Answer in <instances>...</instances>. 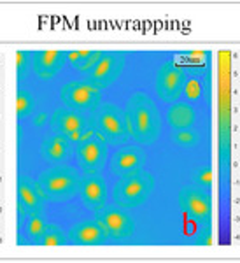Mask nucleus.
Instances as JSON below:
<instances>
[{"mask_svg": "<svg viewBox=\"0 0 240 263\" xmlns=\"http://www.w3.org/2000/svg\"><path fill=\"white\" fill-rule=\"evenodd\" d=\"M91 93H93V88L86 86V84H81V86L74 88L72 93H70V97H72V100L75 102V104L84 105V104H88V102H90Z\"/></svg>", "mask_w": 240, "mask_h": 263, "instance_id": "nucleus-1", "label": "nucleus"}, {"mask_svg": "<svg viewBox=\"0 0 240 263\" xmlns=\"http://www.w3.org/2000/svg\"><path fill=\"white\" fill-rule=\"evenodd\" d=\"M79 128H81V121L75 114H69L67 118H63V130L72 139H79Z\"/></svg>", "mask_w": 240, "mask_h": 263, "instance_id": "nucleus-2", "label": "nucleus"}, {"mask_svg": "<svg viewBox=\"0 0 240 263\" xmlns=\"http://www.w3.org/2000/svg\"><path fill=\"white\" fill-rule=\"evenodd\" d=\"M105 227L109 228V230H112V232H119V230H123V227H125V218L121 216L119 213H111V214H107L105 216Z\"/></svg>", "mask_w": 240, "mask_h": 263, "instance_id": "nucleus-3", "label": "nucleus"}, {"mask_svg": "<svg viewBox=\"0 0 240 263\" xmlns=\"http://www.w3.org/2000/svg\"><path fill=\"white\" fill-rule=\"evenodd\" d=\"M81 156H83V160L86 163H95L96 160H98V156H100L98 146H96V144H93V142L86 144V146L83 147V151H81Z\"/></svg>", "mask_w": 240, "mask_h": 263, "instance_id": "nucleus-4", "label": "nucleus"}, {"mask_svg": "<svg viewBox=\"0 0 240 263\" xmlns=\"http://www.w3.org/2000/svg\"><path fill=\"white\" fill-rule=\"evenodd\" d=\"M100 232L96 227H91V224H88V227H83L81 230H79V240L81 242H95L96 239H98Z\"/></svg>", "mask_w": 240, "mask_h": 263, "instance_id": "nucleus-5", "label": "nucleus"}, {"mask_svg": "<svg viewBox=\"0 0 240 263\" xmlns=\"http://www.w3.org/2000/svg\"><path fill=\"white\" fill-rule=\"evenodd\" d=\"M84 195H86L88 200L91 202H96L102 198V184L100 182H88L86 184V190H84Z\"/></svg>", "mask_w": 240, "mask_h": 263, "instance_id": "nucleus-6", "label": "nucleus"}, {"mask_svg": "<svg viewBox=\"0 0 240 263\" xmlns=\"http://www.w3.org/2000/svg\"><path fill=\"white\" fill-rule=\"evenodd\" d=\"M102 126L109 134H119L121 132V125H119V121H117V118L111 116V114H105L102 118Z\"/></svg>", "mask_w": 240, "mask_h": 263, "instance_id": "nucleus-7", "label": "nucleus"}, {"mask_svg": "<svg viewBox=\"0 0 240 263\" xmlns=\"http://www.w3.org/2000/svg\"><path fill=\"white\" fill-rule=\"evenodd\" d=\"M69 177L65 176H58V177H53V179L48 181V188L51 192H63L65 188H69Z\"/></svg>", "mask_w": 240, "mask_h": 263, "instance_id": "nucleus-8", "label": "nucleus"}, {"mask_svg": "<svg viewBox=\"0 0 240 263\" xmlns=\"http://www.w3.org/2000/svg\"><path fill=\"white\" fill-rule=\"evenodd\" d=\"M141 192H142V182L137 181V179L135 181H130L128 184L125 186V195H126V197H130V198L137 197V195L141 193Z\"/></svg>", "mask_w": 240, "mask_h": 263, "instance_id": "nucleus-9", "label": "nucleus"}, {"mask_svg": "<svg viewBox=\"0 0 240 263\" xmlns=\"http://www.w3.org/2000/svg\"><path fill=\"white\" fill-rule=\"evenodd\" d=\"M109 69H111V60H102L98 63V65L95 67V70H93V76H96V78H104L105 74L109 72Z\"/></svg>", "mask_w": 240, "mask_h": 263, "instance_id": "nucleus-10", "label": "nucleus"}, {"mask_svg": "<svg viewBox=\"0 0 240 263\" xmlns=\"http://www.w3.org/2000/svg\"><path fill=\"white\" fill-rule=\"evenodd\" d=\"M137 163V156L135 155H123L119 158V167L121 168H130Z\"/></svg>", "mask_w": 240, "mask_h": 263, "instance_id": "nucleus-11", "label": "nucleus"}, {"mask_svg": "<svg viewBox=\"0 0 240 263\" xmlns=\"http://www.w3.org/2000/svg\"><path fill=\"white\" fill-rule=\"evenodd\" d=\"M21 198H23V202L27 203L28 207L35 205V197H33V193L28 188H25V186L21 188Z\"/></svg>", "mask_w": 240, "mask_h": 263, "instance_id": "nucleus-12", "label": "nucleus"}, {"mask_svg": "<svg viewBox=\"0 0 240 263\" xmlns=\"http://www.w3.org/2000/svg\"><path fill=\"white\" fill-rule=\"evenodd\" d=\"M49 155H51L53 158H62V155H63V142L60 141V139H56V141L53 142L51 149H49Z\"/></svg>", "mask_w": 240, "mask_h": 263, "instance_id": "nucleus-13", "label": "nucleus"}, {"mask_svg": "<svg viewBox=\"0 0 240 263\" xmlns=\"http://www.w3.org/2000/svg\"><path fill=\"white\" fill-rule=\"evenodd\" d=\"M186 93L191 99H195V97H198L200 95V84L196 83V81H189L188 83V90H186Z\"/></svg>", "mask_w": 240, "mask_h": 263, "instance_id": "nucleus-14", "label": "nucleus"}, {"mask_svg": "<svg viewBox=\"0 0 240 263\" xmlns=\"http://www.w3.org/2000/svg\"><path fill=\"white\" fill-rule=\"evenodd\" d=\"M42 230H44V224H42V221L39 218H33L30 221V233H33V235H39Z\"/></svg>", "mask_w": 240, "mask_h": 263, "instance_id": "nucleus-15", "label": "nucleus"}, {"mask_svg": "<svg viewBox=\"0 0 240 263\" xmlns=\"http://www.w3.org/2000/svg\"><path fill=\"white\" fill-rule=\"evenodd\" d=\"M54 60H56V53H54V51H48V53L42 54V63H44L46 67L53 65Z\"/></svg>", "mask_w": 240, "mask_h": 263, "instance_id": "nucleus-16", "label": "nucleus"}, {"mask_svg": "<svg viewBox=\"0 0 240 263\" xmlns=\"http://www.w3.org/2000/svg\"><path fill=\"white\" fill-rule=\"evenodd\" d=\"M191 207H193V211H195V213H198V214L205 213V203L202 200H198V198H195V200L191 202Z\"/></svg>", "mask_w": 240, "mask_h": 263, "instance_id": "nucleus-17", "label": "nucleus"}, {"mask_svg": "<svg viewBox=\"0 0 240 263\" xmlns=\"http://www.w3.org/2000/svg\"><path fill=\"white\" fill-rule=\"evenodd\" d=\"M138 126H141V130H146L147 128V114L146 112L138 114Z\"/></svg>", "mask_w": 240, "mask_h": 263, "instance_id": "nucleus-18", "label": "nucleus"}, {"mask_svg": "<svg viewBox=\"0 0 240 263\" xmlns=\"http://www.w3.org/2000/svg\"><path fill=\"white\" fill-rule=\"evenodd\" d=\"M44 244H46V246H54V244H58V237H54V235L46 237Z\"/></svg>", "mask_w": 240, "mask_h": 263, "instance_id": "nucleus-19", "label": "nucleus"}, {"mask_svg": "<svg viewBox=\"0 0 240 263\" xmlns=\"http://www.w3.org/2000/svg\"><path fill=\"white\" fill-rule=\"evenodd\" d=\"M27 99L25 97H19V100H18V111H25L27 109Z\"/></svg>", "mask_w": 240, "mask_h": 263, "instance_id": "nucleus-20", "label": "nucleus"}, {"mask_svg": "<svg viewBox=\"0 0 240 263\" xmlns=\"http://www.w3.org/2000/svg\"><path fill=\"white\" fill-rule=\"evenodd\" d=\"M70 60H77V58H79V53H70Z\"/></svg>", "mask_w": 240, "mask_h": 263, "instance_id": "nucleus-21", "label": "nucleus"}, {"mask_svg": "<svg viewBox=\"0 0 240 263\" xmlns=\"http://www.w3.org/2000/svg\"><path fill=\"white\" fill-rule=\"evenodd\" d=\"M16 58H18V63H21V60H23V54L18 53V57H16Z\"/></svg>", "mask_w": 240, "mask_h": 263, "instance_id": "nucleus-22", "label": "nucleus"}]
</instances>
